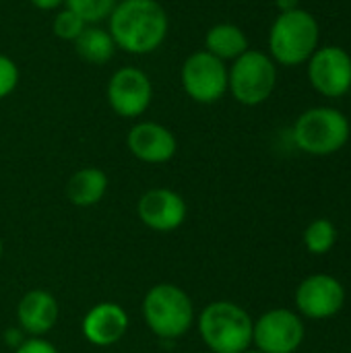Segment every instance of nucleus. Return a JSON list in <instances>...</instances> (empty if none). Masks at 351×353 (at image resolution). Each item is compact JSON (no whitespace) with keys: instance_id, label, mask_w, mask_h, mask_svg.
Segmentation results:
<instances>
[{"instance_id":"obj_12","label":"nucleus","mask_w":351,"mask_h":353,"mask_svg":"<svg viewBox=\"0 0 351 353\" xmlns=\"http://www.w3.org/2000/svg\"><path fill=\"white\" fill-rule=\"evenodd\" d=\"M137 215L145 228L166 234L178 230L186 221L188 207L180 192L172 188H151L139 199Z\"/></svg>"},{"instance_id":"obj_17","label":"nucleus","mask_w":351,"mask_h":353,"mask_svg":"<svg viewBox=\"0 0 351 353\" xmlns=\"http://www.w3.org/2000/svg\"><path fill=\"white\" fill-rule=\"evenodd\" d=\"M205 50L223 62H228V60L234 62L246 50H250V46H248L246 33L238 25L217 23V25L209 27V31L205 35Z\"/></svg>"},{"instance_id":"obj_25","label":"nucleus","mask_w":351,"mask_h":353,"mask_svg":"<svg viewBox=\"0 0 351 353\" xmlns=\"http://www.w3.org/2000/svg\"><path fill=\"white\" fill-rule=\"evenodd\" d=\"M275 6L279 8V12H288V10L300 8V0H275Z\"/></svg>"},{"instance_id":"obj_23","label":"nucleus","mask_w":351,"mask_h":353,"mask_svg":"<svg viewBox=\"0 0 351 353\" xmlns=\"http://www.w3.org/2000/svg\"><path fill=\"white\" fill-rule=\"evenodd\" d=\"M14 353H60L58 352V347L54 345V343H50L48 339H43V337H29V339H25Z\"/></svg>"},{"instance_id":"obj_7","label":"nucleus","mask_w":351,"mask_h":353,"mask_svg":"<svg viewBox=\"0 0 351 353\" xmlns=\"http://www.w3.org/2000/svg\"><path fill=\"white\" fill-rule=\"evenodd\" d=\"M180 81L192 101L215 103L228 93V64L207 50L192 52L182 64Z\"/></svg>"},{"instance_id":"obj_11","label":"nucleus","mask_w":351,"mask_h":353,"mask_svg":"<svg viewBox=\"0 0 351 353\" xmlns=\"http://www.w3.org/2000/svg\"><path fill=\"white\" fill-rule=\"evenodd\" d=\"M153 99V85L137 66L118 68L108 81V103L120 118H139Z\"/></svg>"},{"instance_id":"obj_3","label":"nucleus","mask_w":351,"mask_h":353,"mask_svg":"<svg viewBox=\"0 0 351 353\" xmlns=\"http://www.w3.org/2000/svg\"><path fill=\"white\" fill-rule=\"evenodd\" d=\"M321 27L312 12L294 8L279 12L269 31V56L281 66H300L319 50Z\"/></svg>"},{"instance_id":"obj_6","label":"nucleus","mask_w":351,"mask_h":353,"mask_svg":"<svg viewBox=\"0 0 351 353\" xmlns=\"http://www.w3.org/2000/svg\"><path fill=\"white\" fill-rule=\"evenodd\" d=\"M277 85V64L261 50H246L228 68V91L242 105L265 103Z\"/></svg>"},{"instance_id":"obj_2","label":"nucleus","mask_w":351,"mask_h":353,"mask_svg":"<svg viewBox=\"0 0 351 353\" xmlns=\"http://www.w3.org/2000/svg\"><path fill=\"white\" fill-rule=\"evenodd\" d=\"M252 316L236 302L207 304L199 319V335L213 353H242L252 347Z\"/></svg>"},{"instance_id":"obj_10","label":"nucleus","mask_w":351,"mask_h":353,"mask_svg":"<svg viewBox=\"0 0 351 353\" xmlns=\"http://www.w3.org/2000/svg\"><path fill=\"white\" fill-rule=\"evenodd\" d=\"M345 306L343 283L327 273L308 275L296 288V308L308 321H327Z\"/></svg>"},{"instance_id":"obj_26","label":"nucleus","mask_w":351,"mask_h":353,"mask_svg":"<svg viewBox=\"0 0 351 353\" xmlns=\"http://www.w3.org/2000/svg\"><path fill=\"white\" fill-rule=\"evenodd\" d=\"M242 353H263L261 350H257V347H248L246 352H242Z\"/></svg>"},{"instance_id":"obj_24","label":"nucleus","mask_w":351,"mask_h":353,"mask_svg":"<svg viewBox=\"0 0 351 353\" xmlns=\"http://www.w3.org/2000/svg\"><path fill=\"white\" fill-rule=\"evenodd\" d=\"M35 8H39V10H54V8H58V6H62L66 0H29Z\"/></svg>"},{"instance_id":"obj_21","label":"nucleus","mask_w":351,"mask_h":353,"mask_svg":"<svg viewBox=\"0 0 351 353\" xmlns=\"http://www.w3.org/2000/svg\"><path fill=\"white\" fill-rule=\"evenodd\" d=\"M85 27H87V23H85L77 12H72L70 8L60 10V12L54 17V25H52L56 37H60V39H64V41H74V39L83 33Z\"/></svg>"},{"instance_id":"obj_14","label":"nucleus","mask_w":351,"mask_h":353,"mask_svg":"<svg viewBox=\"0 0 351 353\" xmlns=\"http://www.w3.org/2000/svg\"><path fill=\"white\" fill-rule=\"evenodd\" d=\"M128 151L143 163H168L178 151L174 132L159 122H139L126 134Z\"/></svg>"},{"instance_id":"obj_13","label":"nucleus","mask_w":351,"mask_h":353,"mask_svg":"<svg viewBox=\"0 0 351 353\" xmlns=\"http://www.w3.org/2000/svg\"><path fill=\"white\" fill-rule=\"evenodd\" d=\"M128 312L116 302H99L87 310L81 323V333L95 347H112L128 333Z\"/></svg>"},{"instance_id":"obj_16","label":"nucleus","mask_w":351,"mask_h":353,"mask_svg":"<svg viewBox=\"0 0 351 353\" xmlns=\"http://www.w3.org/2000/svg\"><path fill=\"white\" fill-rule=\"evenodd\" d=\"M110 186L108 174L99 168H81L66 182V196L74 207L89 209L101 203Z\"/></svg>"},{"instance_id":"obj_27","label":"nucleus","mask_w":351,"mask_h":353,"mask_svg":"<svg viewBox=\"0 0 351 353\" xmlns=\"http://www.w3.org/2000/svg\"><path fill=\"white\" fill-rule=\"evenodd\" d=\"M2 254H4V244H2V238H0V261H2Z\"/></svg>"},{"instance_id":"obj_19","label":"nucleus","mask_w":351,"mask_h":353,"mask_svg":"<svg viewBox=\"0 0 351 353\" xmlns=\"http://www.w3.org/2000/svg\"><path fill=\"white\" fill-rule=\"evenodd\" d=\"M335 242H337V228L327 217L310 221L308 228L304 230V246L308 248L310 254L323 256V254L331 252Z\"/></svg>"},{"instance_id":"obj_22","label":"nucleus","mask_w":351,"mask_h":353,"mask_svg":"<svg viewBox=\"0 0 351 353\" xmlns=\"http://www.w3.org/2000/svg\"><path fill=\"white\" fill-rule=\"evenodd\" d=\"M19 79H21V72H19V66L14 64V60L0 54V99L8 97L17 89Z\"/></svg>"},{"instance_id":"obj_8","label":"nucleus","mask_w":351,"mask_h":353,"mask_svg":"<svg viewBox=\"0 0 351 353\" xmlns=\"http://www.w3.org/2000/svg\"><path fill=\"white\" fill-rule=\"evenodd\" d=\"M306 335L304 321L290 308H273L252 325V345L263 353H294Z\"/></svg>"},{"instance_id":"obj_18","label":"nucleus","mask_w":351,"mask_h":353,"mask_svg":"<svg viewBox=\"0 0 351 353\" xmlns=\"http://www.w3.org/2000/svg\"><path fill=\"white\" fill-rule=\"evenodd\" d=\"M72 43L79 58L89 64H106L114 58L118 50L112 33L99 25H87Z\"/></svg>"},{"instance_id":"obj_4","label":"nucleus","mask_w":351,"mask_h":353,"mask_svg":"<svg viewBox=\"0 0 351 353\" xmlns=\"http://www.w3.org/2000/svg\"><path fill=\"white\" fill-rule=\"evenodd\" d=\"M143 321L147 329L163 339H182L197 321L190 296L174 283H157L143 298Z\"/></svg>"},{"instance_id":"obj_28","label":"nucleus","mask_w":351,"mask_h":353,"mask_svg":"<svg viewBox=\"0 0 351 353\" xmlns=\"http://www.w3.org/2000/svg\"><path fill=\"white\" fill-rule=\"evenodd\" d=\"M350 93H351V91H350Z\"/></svg>"},{"instance_id":"obj_9","label":"nucleus","mask_w":351,"mask_h":353,"mask_svg":"<svg viewBox=\"0 0 351 353\" xmlns=\"http://www.w3.org/2000/svg\"><path fill=\"white\" fill-rule=\"evenodd\" d=\"M308 81L323 97H343L351 91V56L339 46H319L310 56Z\"/></svg>"},{"instance_id":"obj_1","label":"nucleus","mask_w":351,"mask_h":353,"mask_svg":"<svg viewBox=\"0 0 351 353\" xmlns=\"http://www.w3.org/2000/svg\"><path fill=\"white\" fill-rule=\"evenodd\" d=\"M170 17L157 0H118L108 17V31L116 48L145 56L155 52L168 37Z\"/></svg>"},{"instance_id":"obj_5","label":"nucleus","mask_w":351,"mask_h":353,"mask_svg":"<svg viewBox=\"0 0 351 353\" xmlns=\"http://www.w3.org/2000/svg\"><path fill=\"white\" fill-rule=\"evenodd\" d=\"M351 134V124L348 116L329 105H319L302 112L292 128L294 143L300 151L327 157L341 151Z\"/></svg>"},{"instance_id":"obj_15","label":"nucleus","mask_w":351,"mask_h":353,"mask_svg":"<svg viewBox=\"0 0 351 353\" xmlns=\"http://www.w3.org/2000/svg\"><path fill=\"white\" fill-rule=\"evenodd\" d=\"M60 316L58 300L46 290H31L27 292L17 306V323L23 335L29 337H43L48 335Z\"/></svg>"},{"instance_id":"obj_20","label":"nucleus","mask_w":351,"mask_h":353,"mask_svg":"<svg viewBox=\"0 0 351 353\" xmlns=\"http://www.w3.org/2000/svg\"><path fill=\"white\" fill-rule=\"evenodd\" d=\"M64 4L87 25H99L101 21H108L118 0H66Z\"/></svg>"}]
</instances>
